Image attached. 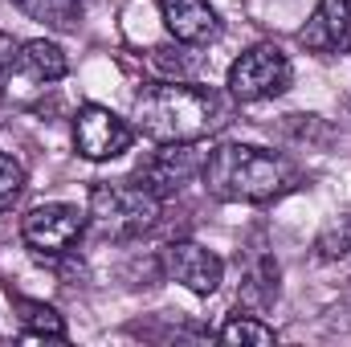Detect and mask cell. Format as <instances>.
I'll list each match as a JSON object with an SVG mask.
<instances>
[{"mask_svg":"<svg viewBox=\"0 0 351 347\" xmlns=\"http://www.w3.org/2000/svg\"><path fill=\"white\" fill-rule=\"evenodd\" d=\"M225 123V98L188 78H164L135 94V131L152 143H200Z\"/></svg>","mask_w":351,"mask_h":347,"instance_id":"6da1fadb","label":"cell"},{"mask_svg":"<svg viewBox=\"0 0 351 347\" xmlns=\"http://www.w3.org/2000/svg\"><path fill=\"white\" fill-rule=\"evenodd\" d=\"M200 184L213 200L225 204H269L298 188V168L269 147L217 143L213 152H204Z\"/></svg>","mask_w":351,"mask_h":347,"instance_id":"7a4b0ae2","label":"cell"},{"mask_svg":"<svg viewBox=\"0 0 351 347\" xmlns=\"http://www.w3.org/2000/svg\"><path fill=\"white\" fill-rule=\"evenodd\" d=\"M164 200L147 192L139 180H106L90 188L86 225L102 241H139L160 225Z\"/></svg>","mask_w":351,"mask_h":347,"instance_id":"3957f363","label":"cell"},{"mask_svg":"<svg viewBox=\"0 0 351 347\" xmlns=\"http://www.w3.org/2000/svg\"><path fill=\"white\" fill-rule=\"evenodd\" d=\"M294 82V66L290 58L274 45V41H258L250 45L233 66H229V94L237 102H265V98H278L286 94Z\"/></svg>","mask_w":351,"mask_h":347,"instance_id":"277c9868","label":"cell"},{"mask_svg":"<svg viewBox=\"0 0 351 347\" xmlns=\"http://www.w3.org/2000/svg\"><path fill=\"white\" fill-rule=\"evenodd\" d=\"M135 123H127L123 115H114L110 106H98L86 102L78 106L74 115V152L90 160V164H106V160H119L123 152H131L135 143Z\"/></svg>","mask_w":351,"mask_h":347,"instance_id":"5b68a950","label":"cell"},{"mask_svg":"<svg viewBox=\"0 0 351 347\" xmlns=\"http://www.w3.org/2000/svg\"><path fill=\"white\" fill-rule=\"evenodd\" d=\"M86 233V213L78 204H37L21 217V241L37 258H62Z\"/></svg>","mask_w":351,"mask_h":347,"instance_id":"8992f818","label":"cell"},{"mask_svg":"<svg viewBox=\"0 0 351 347\" xmlns=\"http://www.w3.org/2000/svg\"><path fill=\"white\" fill-rule=\"evenodd\" d=\"M200 168H204V152H196V143H156V152L135 168L131 180H139L160 200H172L200 176Z\"/></svg>","mask_w":351,"mask_h":347,"instance_id":"52a82bcc","label":"cell"},{"mask_svg":"<svg viewBox=\"0 0 351 347\" xmlns=\"http://www.w3.org/2000/svg\"><path fill=\"white\" fill-rule=\"evenodd\" d=\"M160 261H164L168 282L184 286L196 298H213L225 282V261L213 250H204L200 241H172V246H164Z\"/></svg>","mask_w":351,"mask_h":347,"instance_id":"ba28073f","label":"cell"},{"mask_svg":"<svg viewBox=\"0 0 351 347\" xmlns=\"http://www.w3.org/2000/svg\"><path fill=\"white\" fill-rule=\"evenodd\" d=\"M298 41L319 58L351 53V0H319L306 25L298 29Z\"/></svg>","mask_w":351,"mask_h":347,"instance_id":"9c48e42d","label":"cell"},{"mask_svg":"<svg viewBox=\"0 0 351 347\" xmlns=\"http://www.w3.org/2000/svg\"><path fill=\"white\" fill-rule=\"evenodd\" d=\"M237 261H241V307H250V311H269L274 302H278V261H274V254H269V246L262 241V233L237 254Z\"/></svg>","mask_w":351,"mask_h":347,"instance_id":"30bf717a","label":"cell"},{"mask_svg":"<svg viewBox=\"0 0 351 347\" xmlns=\"http://www.w3.org/2000/svg\"><path fill=\"white\" fill-rule=\"evenodd\" d=\"M156 8H160L164 29L172 33V41L200 49V45L217 41V33H221V16L208 0H156Z\"/></svg>","mask_w":351,"mask_h":347,"instance_id":"8fae6325","label":"cell"},{"mask_svg":"<svg viewBox=\"0 0 351 347\" xmlns=\"http://www.w3.org/2000/svg\"><path fill=\"white\" fill-rule=\"evenodd\" d=\"M70 74V62H66V49L58 41H21L16 49V66H12V82H29V86H49V82H62Z\"/></svg>","mask_w":351,"mask_h":347,"instance_id":"7c38bea8","label":"cell"},{"mask_svg":"<svg viewBox=\"0 0 351 347\" xmlns=\"http://www.w3.org/2000/svg\"><path fill=\"white\" fill-rule=\"evenodd\" d=\"M217 339L229 347H269V344H278V331L269 323H262L254 311H237V315H229L221 323Z\"/></svg>","mask_w":351,"mask_h":347,"instance_id":"4fadbf2b","label":"cell"},{"mask_svg":"<svg viewBox=\"0 0 351 347\" xmlns=\"http://www.w3.org/2000/svg\"><path fill=\"white\" fill-rule=\"evenodd\" d=\"M16 323H21V335L29 339H66V319L49 307V302H33V298H16Z\"/></svg>","mask_w":351,"mask_h":347,"instance_id":"5bb4252c","label":"cell"},{"mask_svg":"<svg viewBox=\"0 0 351 347\" xmlns=\"http://www.w3.org/2000/svg\"><path fill=\"white\" fill-rule=\"evenodd\" d=\"M12 4L45 29H78L86 8V0H12Z\"/></svg>","mask_w":351,"mask_h":347,"instance_id":"9a60e30c","label":"cell"},{"mask_svg":"<svg viewBox=\"0 0 351 347\" xmlns=\"http://www.w3.org/2000/svg\"><path fill=\"white\" fill-rule=\"evenodd\" d=\"M351 254V213H335L319 237H315V258L319 261H339Z\"/></svg>","mask_w":351,"mask_h":347,"instance_id":"2e32d148","label":"cell"},{"mask_svg":"<svg viewBox=\"0 0 351 347\" xmlns=\"http://www.w3.org/2000/svg\"><path fill=\"white\" fill-rule=\"evenodd\" d=\"M188 49H196V45H184V41H176V45H160V49H152V66L164 70L168 78H192L196 58H184Z\"/></svg>","mask_w":351,"mask_h":347,"instance_id":"e0dca14e","label":"cell"},{"mask_svg":"<svg viewBox=\"0 0 351 347\" xmlns=\"http://www.w3.org/2000/svg\"><path fill=\"white\" fill-rule=\"evenodd\" d=\"M25 192V168L12 156H0V213H8Z\"/></svg>","mask_w":351,"mask_h":347,"instance_id":"ac0fdd59","label":"cell"},{"mask_svg":"<svg viewBox=\"0 0 351 347\" xmlns=\"http://www.w3.org/2000/svg\"><path fill=\"white\" fill-rule=\"evenodd\" d=\"M16 49H21V41L12 37V33H4L0 29V90L12 82V66H16Z\"/></svg>","mask_w":351,"mask_h":347,"instance_id":"d6986e66","label":"cell"}]
</instances>
